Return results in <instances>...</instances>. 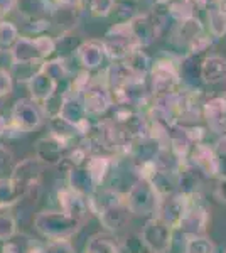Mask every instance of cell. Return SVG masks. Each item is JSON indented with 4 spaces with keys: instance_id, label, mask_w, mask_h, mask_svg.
Here are the masks:
<instances>
[{
    "instance_id": "1",
    "label": "cell",
    "mask_w": 226,
    "mask_h": 253,
    "mask_svg": "<svg viewBox=\"0 0 226 253\" xmlns=\"http://www.w3.org/2000/svg\"><path fill=\"white\" fill-rule=\"evenodd\" d=\"M41 166L43 164L36 157L26 159L12 169L10 177L0 179V210L14 206L17 201L26 198L32 186H38Z\"/></svg>"
},
{
    "instance_id": "2",
    "label": "cell",
    "mask_w": 226,
    "mask_h": 253,
    "mask_svg": "<svg viewBox=\"0 0 226 253\" xmlns=\"http://www.w3.org/2000/svg\"><path fill=\"white\" fill-rule=\"evenodd\" d=\"M69 69L66 59L56 58L41 64V68L27 81V89L31 98L41 105H47L56 96L61 81L68 80Z\"/></svg>"
},
{
    "instance_id": "3",
    "label": "cell",
    "mask_w": 226,
    "mask_h": 253,
    "mask_svg": "<svg viewBox=\"0 0 226 253\" xmlns=\"http://www.w3.org/2000/svg\"><path fill=\"white\" fill-rule=\"evenodd\" d=\"M54 51L56 39L47 34H43L36 36V38H19L17 42L9 49V54L14 68H39L43 63H46Z\"/></svg>"
},
{
    "instance_id": "4",
    "label": "cell",
    "mask_w": 226,
    "mask_h": 253,
    "mask_svg": "<svg viewBox=\"0 0 226 253\" xmlns=\"http://www.w3.org/2000/svg\"><path fill=\"white\" fill-rule=\"evenodd\" d=\"M34 226L49 240H68L85 226V221L64 211H43L34 218Z\"/></svg>"
},
{
    "instance_id": "5",
    "label": "cell",
    "mask_w": 226,
    "mask_h": 253,
    "mask_svg": "<svg viewBox=\"0 0 226 253\" xmlns=\"http://www.w3.org/2000/svg\"><path fill=\"white\" fill-rule=\"evenodd\" d=\"M103 46L106 51V58L113 63H122L137 49H142L137 38L134 36V31L130 27L129 20L120 24H115L106 31L103 38Z\"/></svg>"
},
{
    "instance_id": "6",
    "label": "cell",
    "mask_w": 226,
    "mask_h": 253,
    "mask_svg": "<svg viewBox=\"0 0 226 253\" xmlns=\"http://www.w3.org/2000/svg\"><path fill=\"white\" fill-rule=\"evenodd\" d=\"M46 117L44 105L38 103L32 98H20L14 103L10 112L9 128L17 133H29L39 128Z\"/></svg>"
},
{
    "instance_id": "7",
    "label": "cell",
    "mask_w": 226,
    "mask_h": 253,
    "mask_svg": "<svg viewBox=\"0 0 226 253\" xmlns=\"http://www.w3.org/2000/svg\"><path fill=\"white\" fill-rule=\"evenodd\" d=\"M160 196L147 179H137L125 194L129 211L135 216H155L157 214Z\"/></svg>"
},
{
    "instance_id": "8",
    "label": "cell",
    "mask_w": 226,
    "mask_h": 253,
    "mask_svg": "<svg viewBox=\"0 0 226 253\" xmlns=\"http://www.w3.org/2000/svg\"><path fill=\"white\" fill-rule=\"evenodd\" d=\"M150 81L154 96L169 95V93L178 91V86L182 83L179 64L169 58L155 61L150 69Z\"/></svg>"
},
{
    "instance_id": "9",
    "label": "cell",
    "mask_w": 226,
    "mask_h": 253,
    "mask_svg": "<svg viewBox=\"0 0 226 253\" xmlns=\"http://www.w3.org/2000/svg\"><path fill=\"white\" fill-rule=\"evenodd\" d=\"M83 103H85L88 117L103 115L106 110L112 108L115 100H113L112 89H110L108 83H106L105 73L91 78L88 88H86L83 93Z\"/></svg>"
},
{
    "instance_id": "10",
    "label": "cell",
    "mask_w": 226,
    "mask_h": 253,
    "mask_svg": "<svg viewBox=\"0 0 226 253\" xmlns=\"http://www.w3.org/2000/svg\"><path fill=\"white\" fill-rule=\"evenodd\" d=\"M172 235L174 228H171L167 223L154 216L145 223L142 230V242L145 245L149 253H167L172 247Z\"/></svg>"
},
{
    "instance_id": "11",
    "label": "cell",
    "mask_w": 226,
    "mask_h": 253,
    "mask_svg": "<svg viewBox=\"0 0 226 253\" xmlns=\"http://www.w3.org/2000/svg\"><path fill=\"white\" fill-rule=\"evenodd\" d=\"M57 117H61L64 122L68 124L78 126L81 130V133L88 132V128L91 126L88 120V113H86V108H85V103H83V96L81 95H76V93L66 91L61 95L59 98V108H57Z\"/></svg>"
},
{
    "instance_id": "12",
    "label": "cell",
    "mask_w": 226,
    "mask_h": 253,
    "mask_svg": "<svg viewBox=\"0 0 226 253\" xmlns=\"http://www.w3.org/2000/svg\"><path fill=\"white\" fill-rule=\"evenodd\" d=\"M194 198L196 196H186V194H181V193L162 198L160 199V205H159L157 214L155 216L162 219L164 223L169 224L171 228L179 230V224L182 221L184 216H186L187 210L191 208Z\"/></svg>"
},
{
    "instance_id": "13",
    "label": "cell",
    "mask_w": 226,
    "mask_h": 253,
    "mask_svg": "<svg viewBox=\"0 0 226 253\" xmlns=\"http://www.w3.org/2000/svg\"><path fill=\"white\" fill-rule=\"evenodd\" d=\"M130 27L134 31V36L137 38L140 47H147L157 39L160 29H162V19L155 12H147V14H138L134 19L129 20Z\"/></svg>"
},
{
    "instance_id": "14",
    "label": "cell",
    "mask_w": 226,
    "mask_h": 253,
    "mask_svg": "<svg viewBox=\"0 0 226 253\" xmlns=\"http://www.w3.org/2000/svg\"><path fill=\"white\" fill-rule=\"evenodd\" d=\"M199 198V196H196ZM192 201L191 208L187 210L186 216L182 218V221L179 224V230L187 236H204L209 224V211L204 205H201L199 201Z\"/></svg>"
},
{
    "instance_id": "15",
    "label": "cell",
    "mask_w": 226,
    "mask_h": 253,
    "mask_svg": "<svg viewBox=\"0 0 226 253\" xmlns=\"http://www.w3.org/2000/svg\"><path fill=\"white\" fill-rule=\"evenodd\" d=\"M73 147H68L64 142L57 140L56 137H52L49 133L47 137L41 138V140L36 144V159L41 162V164L46 166H61V162L66 159L68 152Z\"/></svg>"
},
{
    "instance_id": "16",
    "label": "cell",
    "mask_w": 226,
    "mask_h": 253,
    "mask_svg": "<svg viewBox=\"0 0 226 253\" xmlns=\"http://www.w3.org/2000/svg\"><path fill=\"white\" fill-rule=\"evenodd\" d=\"M203 118H206L208 126L215 133H226V93L211 96L204 101Z\"/></svg>"
},
{
    "instance_id": "17",
    "label": "cell",
    "mask_w": 226,
    "mask_h": 253,
    "mask_svg": "<svg viewBox=\"0 0 226 253\" xmlns=\"http://www.w3.org/2000/svg\"><path fill=\"white\" fill-rule=\"evenodd\" d=\"M187 161L199 170L204 177H218V159L215 149L208 144H196L189 154Z\"/></svg>"
},
{
    "instance_id": "18",
    "label": "cell",
    "mask_w": 226,
    "mask_h": 253,
    "mask_svg": "<svg viewBox=\"0 0 226 253\" xmlns=\"http://www.w3.org/2000/svg\"><path fill=\"white\" fill-rule=\"evenodd\" d=\"M76 58L86 71L100 68L106 59L103 41H98V39L83 41V42L76 47Z\"/></svg>"
},
{
    "instance_id": "19",
    "label": "cell",
    "mask_w": 226,
    "mask_h": 253,
    "mask_svg": "<svg viewBox=\"0 0 226 253\" xmlns=\"http://www.w3.org/2000/svg\"><path fill=\"white\" fill-rule=\"evenodd\" d=\"M59 205L64 213L75 216V218L85 223L91 218L93 211L91 206H90V201L81 194L75 193L73 189H69V187H64V189L59 191Z\"/></svg>"
},
{
    "instance_id": "20",
    "label": "cell",
    "mask_w": 226,
    "mask_h": 253,
    "mask_svg": "<svg viewBox=\"0 0 226 253\" xmlns=\"http://www.w3.org/2000/svg\"><path fill=\"white\" fill-rule=\"evenodd\" d=\"M68 187L86 199H90L98 191L96 181L93 179L91 172L86 166L73 167V169L68 170Z\"/></svg>"
},
{
    "instance_id": "21",
    "label": "cell",
    "mask_w": 226,
    "mask_h": 253,
    "mask_svg": "<svg viewBox=\"0 0 226 253\" xmlns=\"http://www.w3.org/2000/svg\"><path fill=\"white\" fill-rule=\"evenodd\" d=\"M130 214L132 213H130L129 208H127L125 199H122V201L113 203V205L106 206L105 210H101L100 213H98V218H100V223L103 224L108 231H117L129 223Z\"/></svg>"
},
{
    "instance_id": "22",
    "label": "cell",
    "mask_w": 226,
    "mask_h": 253,
    "mask_svg": "<svg viewBox=\"0 0 226 253\" xmlns=\"http://www.w3.org/2000/svg\"><path fill=\"white\" fill-rule=\"evenodd\" d=\"M201 81L206 84H218L226 81V59L220 54H211L201 63Z\"/></svg>"
},
{
    "instance_id": "23",
    "label": "cell",
    "mask_w": 226,
    "mask_h": 253,
    "mask_svg": "<svg viewBox=\"0 0 226 253\" xmlns=\"http://www.w3.org/2000/svg\"><path fill=\"white\" fill-rule=\"evenodd\" d=\"M204 175L196 169L189 161L182 164L179 170V189L178 193L186 196H198Z\"/></svg>"
},
{
    "instance_id": "24",
    "label": "cell",
    "mask_w": 226,
    "mask_h": 253,
    "mask_svg": "<svg viewBox=\"0 0 226 253\" xmlns=\"http://www.w3.org/2000/svg\"><path fill=\"white\" fill-rule=\"evenodd\" d=\"M208 27L213 38H223L226 34V2H221V0L209 2Z\"/></svg>"
},
{
    "instance_id": "25",
    "label": "cell",
    "mask_w": 226,
    "mask_h": 253,
    "mask_svg": "<svg viewBox=\"0 0 226 253\" xmlns=\"http://www.w3.org/2000/svg\"><path fill=\"white\" fill-rule=\"evenodd\" d=\"M39 248L32 236L27 233H15L3 243L2 253H38Z\"/></svg>"
},
{
    "instance_id": "26",
    "label": "cell",
    "mask_w": 226,
    "mask_h": 253,
    "mask_svg": "<svg viewBox=\"0 0 226 253\" xmlns=\"http://www.w3.org/2000/svg\"><path fill=\"white\" fill-rule=\"evenodd\" d=\"M86 167L90 169V172H91L93 179L96 181V184L100 186L103 184L105 179L110 175V170L113 167V159L108 156H101V154H94V156L90 157Z\"/></svg>"
},
{
    "instance_id": "27",
    "label": "cell",
    "mask_w": 226,
    "mask_h": 253,
    "mask_svg": "<svg viewBox=\"0 0 226 253\" xmlns=\"http://www.w3.org/2000/svg\"><path fill=\"white\" fill-rule=\"evenodd\" d=\"M123 64H127L135 75L142 76V78H145L147 75H150V69H152V61L149 56L145 54V52L142 51V49H137V51H134L132 54L129 56L125 61H122Z\"/></svg>"
},
{
    "instance_id": "28",
    "label": "cell",
    "mask_w": 226,
    "mask_h": 253,
    "mask_svg": "<svg viewBox=\"0 0 226 253\" xmlns=\"http://www.w3.org/2000/svg\"><path fill=\"white\" fill-rule=\"evenodd\" d=\"M86 253H120V247L108 235H94L86 245Z\"/></svg>"
},
{
    "instance_id": "29",
    "label": "cell",
    "mask_w": 226,
    "mask_h": 253,
    "mask_svg": "<svg viewBox=\"0 0 226 253\" xmlns=\"http://www.w3.org/2000/svg\"><path fill=\"white\" fill-rule=\"evenodd\" d=\"M184 253H215V245L206 236H189Z\"/></svg>"
},
{
    "instance_id": "30",
    "label": "cell",
    "mask_w": 226,
    "mask_h": 253,
    "mask_svg": "<svg viewBox=\"0 0 226 253\" xmlns=\"http://www.w3.org/2000/svg\"><path fill=\"white\" fill-rule=\"evenodd\" d=\"M19 39V29L14 22L0 20V47H12Z\"/></svg>"
},
{
    "instance_id": "31",
    "label": "cell",
    "mask_w": 226,
    "mask_h": 253,
    "mask_svg": "<svg viewBox=\"0 0 226 253\" xmlns=\"http://www.w3.org/2000/svg\"><path fill=\"white\" fill-rule=\"evenodd\" d=\"M115 5L117 0H90V12L93 17H108Z\"/></svg>"
},
{
    "instance_id": "32",
    "label": "cell",
    "mask_w": 226,
    "mask_h": 253,
    "mask_svg": "<svg viewBox=\"0 0 226 253\" xmlns=\"http://www.w3.org/2000/svg\"><path fill=\"white\" fill-rule=\"evenodd\" d=\"M15 233H17V223H15L14 216L0 213V240L7 242Z\"/></svg>"
},
{
    "instance_id": "33",
    "label": "cell",
    "mask_w": 226,
    "mask_h": 253,
    "mask_svg": "<svg viewBox=\"0 0 226 253\" xmlns=\"http://www.w3.org/2000/svg\"><path fill=\"white\" fill-rule=\"evenodd\" d=\"M38 253H75V247L69 240H52L46 247H41Z\"/></svg>"
},
{
    "instance_id": "34",
    "label": "cell",
    "mask_w": 226,
    "mask_h": 253,
    "mask_svg": "<svg viewBox=\"0 0 226 253\" xmlns=\"http://www.w3.org/2000/svg\"><path fill=\"white\" fill-rule=\"evenodd\" d=\"M26 26H24V29L27 32H31V34H36V36H43L44 31L49 29V26H51V22H49L47 19H43V17H27L26 19Z\"/></svg>"
},
{
    "instance_id": "35",
    "label": "cell",
    "mask_w": 226,
    "mask_h": 253,
    "mask_svg": "<svg viewBox=\"0 0 226 253\" xmlns=\"http://www.w3.org/2000/svg\"><path fill=\"white\" fill-rule=\"evenodd\" d=\"M12 75L7 69L0 68V98L7 96L12 93Z\"/></svg>"
},
{
    "instance_id": "36",
    "label": "cell",
    "mask_w": 226,
    "mask_h": 253,
    "mask_svg": "<svg viewBox=\"0 0 226 253\" xmlns=\"http://www.w3.org/2000/svg\"><path fill=\"white\" fill-rule=\"evenodd\" d=\"M54 5L57 7V10H64V12H80V9L83 7V0H52Z\"/></svg>"
},
{
    "instance_id": "37",
    "label": "cell",
    "mask_w": 226,
    "mask_h": 253,
    "mask_svg": "<svg viewBox=\"0 0 226 253\" xmlns=\"http://www.w3.org/2000/svg\"><path fill=\"white\" fill-rule=\"evenodd\" d=\"M127 248H129V253H142V248H145V245L142 242L140 235H130L127 236ZM147 250V248H145Z\"/></svg>"
},
{
    "instance_id": "38",
    "label": "cell",
    "mask_w": 226,
    "mask_h": 253,
    "mask_svg": "<svg viewBox=\"0 0 226 253\" xmlns=\"http://www.w3.org/2000/svg\"><path fill=\"white\" fill-rule=\"evenodd\" d=\"M12 164V154L5 149L3 145H0V172H5Z\"/></svg>"
},
{
    "instance_id": "39",
    "label": "cell",
    "mask_w": 226,
    "mask_h": 253,
    "mask_svg": "<svg viewBox=\"0 0 226 253\" xmlns=\"http://www.w3.org/2000/svg\"><path fill=\"white\" fill-rule=\"evenodd\" d=\"M19 0H0V17H5L12 10H15Z\"/></svg>"
},
{
    "instance_id": "40",
    "label": "cell",
    "mask_w": 226,
    "mask_h": 253,
    "mask_svg": "<svg viewBox=\"0 0 226 253\" xmlns=\"http://www.w3.org/2000/svg\"><path fill=\"white\" fill-rule=\"evenodd\" d=\"M215 196H216L218 201H221V203H225V205H226V177L218 181V186L215 189Z\"/></svg>"
},
{
    "instance_id": "41",
    "label": "cell",
    "mask_w": 226,
    "mask_h": 253,
    "mask_svg": "<svg viewBox=\"0 0 226 253\" xmlns=\"http://www.w3.org/2000/svg\"><path fill=\"white\" fill-rule=\"evenodd\" d=\"M7 130H9V122H7L2 115H0V137L7 135Z\"/></svg>"
},
{
    "instance_id": "42",
    "label": "cell",
    "mask_w": 226,
    "mask_h": 253,
    "mask_svg": "<svg viewBox=\"0 0 226 253\" xmlns=\"http://www.w3.org/2000/svg\"><path fill=\"white\" fill-rule=\"evenodd\" d=\"M0 105H2V98H0Z\"/></svg>"
},
{
    "instance_id": "43",
    "label": "cell",
    "mask_w": 226,
    "mask_h": 253,
    "mask_svg": "<svg viewBox=\"0 0 226 253\" xmlns=\"http://www.w3.org/2000/svg\"><path fill=\"white\" fill-rule=\"evenodd\" d=\"M0 52H2V47H0Z\"/></svg>"
},
{
    "instance_id": "44",
    "label": "cell",
    "mask_w": 226,
    "mask_h": 253,
    "mask_svg": "<svg viewBox=\"0 0 226 253\" xmlns=\"http://www.w3.org/2000/svg\"><path fill=\"white\" fill-rule=\"evenodd\" d=\"M221 2H226V0H221Z\"/></svg>"
}]
</instances>
